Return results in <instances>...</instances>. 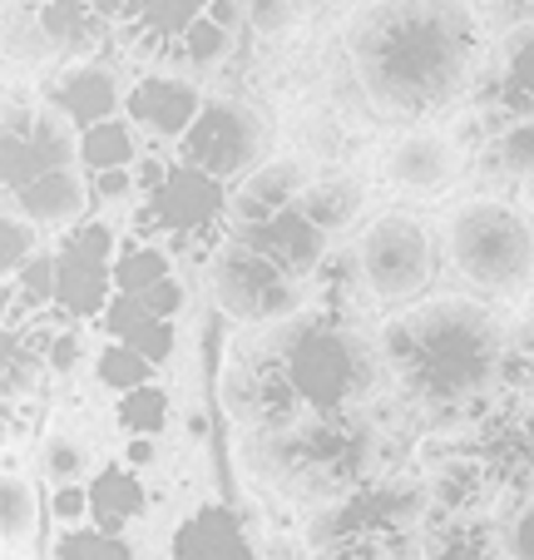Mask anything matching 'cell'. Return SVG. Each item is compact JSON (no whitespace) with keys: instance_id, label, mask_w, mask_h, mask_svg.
<instances>
[{"instance_id":"7c38bea8","label":"cell","mask_w":534,"mask_h":560,"mask_svg":"<svg viewBox=\"0 0 534 560\" xmlns=\"http://www.w3.org/2000/svg\"><path fill=\"white\" fill-rule=\"evenodd\" d=\"M218 179L189 170V164H174L154 189V213L174 233H203L218 219H228V199H218Z\"/></svg>"},{"instance_id":"4dcf8cb0","label":"cell","mask_w":534,"mask_h":560,"mask_svg":"<svg viewBox=\"0 0 534 560\" xmlns=\"http://www.w3.org/2000/svg\"><path fill=\"white\" fill-rule=\"evenodd\" d=\"M99 491H109V501H95V506L99 511H105V516H129V511H134L139 506V491L134 487H124V476H105V487H99ZM105 516H99V521H105Z\"/></svg>"},{"instance_id":"f546056e","label":"cell","mask_w":534,"mask_h":560,"mask_svg":"<svg viewBox=\"0 0 534 560\" xmlns=\"http://www.w3.org/2000/svg\"><path fill=\"white\" fill-rule=\"evenodd\" d=\"M242 11H248V25L262 35V40L297 25V0H242Z\"/></svg>"},{"instance_id":"83f0119b","label":"cell","mask_w":534,"mask_h":560,"mask_svg":"<svg viewBox=\"0 0 534 560\" xmlns=\"http://www.w3.org/2000/svg\"><path fill=\"white\" fill-rule=\"evenodd\" d=\"M233 45V31H223L213 15H203L199 25L189 31V40H183V50H178V60L199 65V70H213V65H223V55H228Z\"/></svg>"},{"instance_id":"6da1fadb","label":"cell","mask_w":534,"mask_h":560,"mask_svg":"<svg viewBox=\"0 0 534 560\" xmlns=\"http://www.w3.org/2000/svg\"><path fill=\"white\" fill-rule=\"evenodd\" d=\"M346 60L371 109L426 119L465 100L480 65V21L465 0H371L346 25Z\"/></svg>"},{"instance_id":"2e32d148","label":"cell","mask_w":534,"mask_h":560,"mask_svg":"<svg viewBox=\"0 0 534 560\" xmlns=\"http://www.w3.org/2000/svg\"><path fill=\"white\" fill-rule=\"evenodd\" d=\"M361 209H367V189H361V179H352V174H327V179H312L307 184V194L297 199V213L312 219L327 238L352 229V223L361 219Z\"/></svg>"},{"instance_id":"8fae6325","label":"cell","mask_w":534,"mask_h":560,"mask_svg":"<svg viewBox=\"0 0 534 560\" xmlns=\"http://www.w3.org/2000/svg\"><path fill=\"white\" fill-rule=\"evenodd\" d=\"M307 170L302 159H268V164H258V170L248 174V179L233 189L228 199V219H238L242 229H258V223L277 219V213L297 209V199L307 194Z\"/></svg>"},{"instance_id":"5bb4252c","label":"cell","mask_w":534,"mask_h":560,"mask_svg":"<svg viewBox=\"0 0 534 560\" xmlns=\"http://www.w3.org/2000/svg\"><path fill=\"white\" fill-rule=\"evenodd\" d=\"M203 15H209V0H134L124 15V35L134 50L178 55Z\"/></svg>"},{"instance_id":"e575fe53","label":"cell","mask_w":534,"mask_h":560,"mask_svg":"<svg viewBox=\"0 0 534 560\" xmlns=\"http://www.w3.org/2000/svg\"><path fill=\"white\" fill-rule=\"evenodd\" d=\"M45 5H50V0H11V11H35V15H40Z\"/></svg>"},{"instance_id":"3957f363","label":"cell","mask_w":534,"mask_h":560,"mask_svg":"<svg viewBox=\"0 0 534 560\" xmlns=\"http://www.w3.org/2000/svg\"><path fill=\"white\" fill-rule=\"evenodd\" d=\"M268 377L287 392V402L307 417H346L371 402L387 377L381 342L361 338L336 317H307L277 338L273 358L262 362Z\"/></svg>"},{"instance_id":"836d02e7","label":"cell","mask_w":534,"mask_h":560,"mask_svg":"<svg viewBox=\"0 0 534 560\" xmlns=\"http://www.w3.org/2000/svg\"><path fill=\"white\" fill-rule=\"evenodd\" d=\"M297 550H293V540H268L262 546V560H293Z\"/></svg>"},{"instance_id":"cb8c5ba5","label":"cell","mask_w":534,"mask_h":560,"mask_svg":"<svg viewBox=\"0 0 534 560\" xmlns=\"http://www.w3.org/2000/svg\"><path fill=\"white\" fill-rule=\"evenodd\" d=\"M55 288H60V298L70 307H90L99 293H105V254H70L60 258V278H55Z\"/></svg>"},{"instance_id":"1f68e13d","label":"cell","mask_w":534,"mask_h":560,"mask_svg":"<svg viewBox=\"0 0 534 560\" xmlns=\"http://www.w3.org/2000/svg\"><path fill=\"white\" fill-rule=\"evenodd\" d=\"M84 511H90V501H84V491H80V487H70V491H64V487H60V497H55V516H60V526H64V521H70V526H80V521H84Z\"/></svg>"},{"instance_id":"ac0fdd59","label":"cell","mask_w":534,"mask_h":560,"mask_svg":"<svg viewBox=\"0 0 534 560\" xmlns=\"http://www.w3.org/2000/svg\"><path fill=\"white\" fill-rule=\"evenodd\" d=\"M480 159H490V164H485L490 179L530 184L534 179V119H510V125L490 139V149H485Z\"/></svg>"},{"instance_id":"9c48e42d","label":"cell","mask_w":534,"mask_h":560,"mask_svg":"<svg viewBox=\"0 0 534 560\" xmlns=\"http://www.w3.org/2000/svg\"><path fill=\"white\" fill-rule=\"evenodd\" d=\"M387 184L396 194H411V199H440L461 184L465 154L451 135L440 129H406L396 144L387 149Z\"/></svg>"},{"instance_id":"277c9868","label":"cell","mask_w":534,"mask_h":560,"mask_svg":"<svg viewBox=\"0 0 534 560\" xmlns=\"http://www.w3.org/2000/svg\"><path fill=\"white\" fill-rule=\"evenodd\" d=\"M455 273L490 298H520L534 283V223L505 199H471L446 223Z\"/></svg>"},{"instance_id":"d4e9b609","label":"cell","mask_w":534,"mask_h":560,"mask_svg":"<svg viewBox=\"0 0 534 560\" xmlns=\"http://www.w3.org/2000/svg\"><path fill=\"white\" fill-rule=\"evenodd\" d=\"M534 387V313H520L505 328V392Z\"/></svg>"},{"instance_id":"603a6c76","label":"cell","mask_w":534,"mask_h":560,"mask_svg":"<svg viewBox=\"0 0 534 560\" xmlns=\"http://www.w3.org/2000/svg\"><path fill=\"white\" fill-rule=\"evenodd\" d=\"M40 471L50 476L55 487H80V476L90 471V446H84V436L70 432V427H55V432L45 436Z\"/></svg>"},{"instance_id":"ba28073f","label":"cell","mask_w":534,"mask_h":560,"mask_svg":"<svg viewBox=\"0 0 534 560\" xmlns=\"http://www.w3.org/2000/svg\"><path fill=\"white\" fill-rule=\"evenodd\" d=\"M74 154H80V135L60 109H40L25 125L11 109V119H5V194H21L25 184L55 170H70Z\"/></svg>"},{"instance_id":"ffe728a7","label":"cell","mask_w":534,"mask_h":560,"mask_svg":"<svg viewBox=\"0 0 534 560\" xmlns=\"http://www.w3.org/2000/svg\"><path fill=\"white\" fill-rule=\"evenodd\" d=\"M35 21H40L45 40H50L55 50H84V45H95L99 25H105L90 0H50Z\"/></svg>"},{"instance_id":"4316f807","label":"cell","mask_w":534,"mask_h":560,"mask_svg":"<svg viewBox=\"0 0 534 560\" xmlns=\"http://www.w3.org/2000/svg\"><path fill=\"white\" fill-rule=\"evenodd\" d=\"M199 530L209 536V546H203V550H199V546H178V560H252L233 521L203 516V521H199Z\"/></svg>"},{"instance_id":"44dd1931","label":"cell","mask_w":534,"mask_h":560,"mask_svg":"<svg viewBox=\"0 0 534 560\" xmlns=\"http://www.w3.org/2000/svg\"><path fill=\"white\" fill-rule=\"evenodd\" d=\"M35 521H40V501L35 487L21 471H5V487H0V530H5V550H21L35 540Z\"/></svg>"},{"instance_id":"d6986e66","label":"cell","mask_w":534,"mask_h":560,"mask_svg":"<svg viewBox=\"0 0 534 560\" xmlns=\"http://www.w3.org/2000/svg\"><path fill=\"white\" fill-rule=\"evenodd\" d=\"M109 105H115V85H109L105 70H80L60 85V115L80 129H95L109 119Z\"/></svg>"},{"instance_id":"8992f818","label":"cell","mask_w":534,"mask_h":560,"mask_svg":"<svg viewBox=\"0 0 534 560\" xmlns=\"http://www.w3.org/2000/svg\"><path fill=\"white\" fill-rule=\"evenodd\" d=\"M268 144H273V125L262 109H252L248 100H209L178 144V164H189L218 184H242L258 164H268Z\"/></svg>"},{"instance_id":"7a4b0ae2","label":"cell","mask_w":534,"mask_h":560,"mask_svg":"<svg viewBox=\"0 0 534 560\" xmlns=\"http://www.w3.org/2000/svg\"><path fill=\"white\" fill-rule=\"evenodd\" d=\"M387 372H396L420 402L455 407L505 392V328L485 303L436 298L391 317L381 332Z\"/></svg>"},{"instance_id":"d6a6232c","label":"cell","mask_w":534,"mask_h":560,"mask_svg":"<svg viewBox=\"0 0 534 560\" xmlns=\"http://www.w3.org/2000/svg\"><path fill=\"white\" fill-rule=\"evenodd\" d=\"M90 5H95V11H99V21H115V25H124V15H129V5H134V0H90Z\"/></svg>"},{"instance_id":"484cf974","label":"cell","mask_w":534,"mask_h":560,"mask_svg":"<svg viewBox=\"0 0 534 560\" xmlns=\"http://www.w3.org/2000/svg\"><path fill=\"white\" fill-rule=\"evenodd\" d=\"M35 248H40V229L25 219L15 203H5V223H0V258H5V273H25V264H35Z\"/></svg>"},{"instance_id":"4fadbf2b","label":"cell","mask_w":534,"mask_h":560,"mask_svg":"<svg viewBox=\"0 0 534 560\" xmlns=\"http://www.w3.org/2000/svg\"><path fill=\"white\" fill-rule=\"evenodd\" d=\"M242 244H252L258 254H268L277 268H287L293 278H312L317 264L327 258V233L312 219H302L297 209L277 213V219L258 223V229H242Z\"/></svg>"},{"instance_id":"e0dca14e","label":"cell","mask_w":534,"mask_h":560,"mask_svg":"<svg viewBox=\"0 0 534 560\" xmlns=\"http://www.w3.org/2000/svg\"><path fill=\"white\" fill-rule=\"evenodd\" d=\"M500 100L505 109H514V119H534V25L514 31L505 40L500 60Z\"/></svg>"},{"instance_id":"9a60e30c","label":"cell","mask_w":534,"mask_h":560,"mask_svg":"<svg viewBox=\"0 0 534 560\" xmlns=\"http://www.w3.org/2000/svg\"><path fill=\"white\" fill-rule=\"evenodd\" d=\"M11 203L35 229H70V223H80V213L90 209V189H84L80 170H55V174H45V179L25 184L21 194H11Z\"/></svg>"},{"instance_id":"30bf717a","label":"cell","mask_w":534,"mask_h":560,"mask_svg":"<svg viewBox=\"0 0 534 560\" xmlns=\"http://www.w3.org/2000/svg\"><path fill=\"white\" fill-rule=\"evenodd\" d=\"M203 90L183 74H139L124 95V115L134 129H144L158 144H183L193 119L203 115Z\"/></svg>"},{"instance_id":"5b68a950","label":"cell","mask_w":534,"mask_h":560,"mask_svg":"<svg viewBox=\"0 0 534 560\" xmlns=\"http://www.w3.org/2000/svg\"><path fill=\"white\" fill-rule=\"evenodd\" d=\"M356 268L371 303H416L436 283V233L416 213H381L356 238Z\"/></svg>"},{"instance_id":"f1b7e54d","label":"cell","mask_w":534,"mask_h":560,"mask_svg":"<svg viewBox=\"0 0 534 560\" xmlns=\"http://www.w3.org/2000/svg\"><path fill=\"white\" fill-rule=\"evenodd\" d=\"M500 550H505V560H534V491L514 506V516L505 521Z\"/></svg>"},{"instance_id":"52a82bcc","label":"cell","mask_w":534,"mask_h":560,"mask_svg":"<svg viewBox=\"0 0 534 560\" xmlns=\"http://www.w3.org/2000/svg\"><path fill=\"white\" fill-rule=\"evenodd\" d=\"M209 283H213V303L223 307L228 317L238 323H287V317L302 313V298L307 283L293 278L287 268H277L268 254H258L252 244L233 238L223 244V254L213 258L209 268Z\"/></svg>"},{"instance_id":"7402d4cb","label":"cell","mask_w":534,"mask_h":560,"mask_svg":"<svg viewBox=\"0 0 534 560\" xmlns=\"http://www.w3.org/2000/svg\"><path fill=\"white\" fill-rule=\"evenodd\" d=\"M80 154L90 159L95 174H109V170H124L134 159V125H119V119H105V125L84 129L80 135Z\"/></svg>"}]
</instances>
